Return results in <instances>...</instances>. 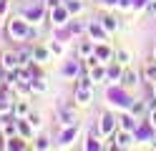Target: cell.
I'll list each match as a JSON object with an SVG mask.
<instances>
[{
    "label": "cell",
    "instance_id": "1",
    "mask_svg": "<svg viewBox=\"0 0 156 151\" xmlns=\"http://www.w3.org/2000/svg\"><path fill=\"white\" fill-rule=\"evenodd\" d=\"M20 66H23V60H20V53H18V50H5V53H0V70H15Z\"/></svg>",
    "mask_w": 156,
    "mask_h": 151
},
{
    "label": "cell",
    "instance_id": "2",
    "mask_svg": "<svg viewBox=\"0 0 156 151\" xmlns=\"http://www.w3.org/2000/svg\"><path fill=\"white\" fill-rule=\"evenodd\" d=\"M98 131H101L103 136L111 138V136L116 134V118H113L111 113H103V116H101V124H98Z\"/></svg>",
    "mask_w": 156,
    "mask_h": 151
},
{
    "label": "cell",
    "instance_id": "3",
    "mask_svg": "<svg viewBox=\"0 0 156 151\" xmlns=\"http://www.w3.org/2000/svg\"><path fill=\"white\" fill-rule=\"evenodd\" d=\"M23 15H25V20L28 23H38V20H43V15H45V5H28L25 10H23Z\"/></svg>",
    "mask_w": 156,
    "mask_h": 151
},
{
    "label": "cell",
    "instance_id": "4",
    "mask_svg": "<svg viewBox=\"0 0 156 151\" xmlns=\"http://www.w3.org/2000/svg\"><path fill=\"white\" fill-rule=\"evenodd\" d=\"M51 48L45 45H33V63H48V58H51Z\"/></svg>",
    "mask_w": 156,
    "mask_h": 151
},
{
    "label": "cell",
    "instance_id": "5",
    "mask_svg": "<svg viewBox=\"0 0 156 151\" xmlns=\"http://www.w3.org/2000/svg\"><path fill=\"white\" fill-rule=\"evenodd\" d=\"M28 113H30L28 101H13V116L15 118H28Z\"/></svg>",
    "mask_w": 156,
    "mask_h": 151
},
{
    "label": "cell",
    "instance_id": "6",
    "mask_svg": "<svg viewBox=\"0 0 156 151\" xmlns=\"http://www.w3.org/2000/svg\"><path fill=\"white\" fill-rule=\"evenodd\" d=\"M93 96V88H81V86H76V101L81 106H88V101Z\"/></svg>",
    "mask_w": 156,
    "mask_h": 151
},
{
    "label": "cell",
    "instance_id": "7",
    "mask_svg": "<svg viewBox=\"0 0 156 151\" xmlns=\"http://www.w3.org/2000/svg\"><path fill=\"white\" fill-rule=\"evenodd\" d=\"M121 76H123V68H121L119 60H116L113 66L106 68V78H108V81H121Z\"/></svg>",
    "mask_w": 156,
    "mask_h": 151
},
{
    "label": "cell",
    "instance_id": "8",
    "mask_svg": "<svg viewBox=\"0 0 156 151\" xmlns=\"http://www.w3.org/2000/svg\"><path fill=\"white\" fill-rule=\"evenodd\" d=\"M61 124H63V126H76V124H78L76 113H73L71 108H66V106L61 108Z\"/></svg>",
    "mask_w": 156,
    "mask_h": 151
},
{
    "label": "cell",
    "instance_id": "9",
    "mask_svg": "<svg viewBox=\"0 0 156 151\" xmlns=\"http://www.w3.org/2000/svg\"><path fill=\"white\" fill-rule=\"evenodd\" d=\"M28 30H30V28H25L23 23H10V25H8V33H10V35H18V38H28Z\"/></svg>",
    "mask_w": 156,
    "mask_h": 151
},
{
    "label": "cell",
    "instance_id": "10",
    "mask_svg": "<svg viewBox=\"0 0 156 151\" xmlns=\"http://www.w3.org/2000/svg\"><path fill=\"white\" fill-rule=\"evenodd\" d=\"M3 136H5V138L18 136V121H15V116H13V121L5 118V124H3Z\"/></svg>",
    "mask_w": 156,
    "mask_h": 151
},
{
    "label": "cell",
    "instance_id": "11",
    "mask_svg": "<svg viewBox=\"0 0 156 151\" xmlns=\"http://www.w3.org/2000/svg\"><path fill=\"white\" fill-rule=\"evenodd\" d=\"M88 33H91V38H96V40H106L108 30H106L103 25H98V23H91V25H88Z\"/></svg>",
    "mask_w": 156,
    "mask_h": 151
},
{
    "label": "cell",
    "instance_id": "12",
    "mask_svg": "<svg viewBox=\"0 0 156 151\" xmlns=\"http://www.w3.org/2000/svg\"><path fill=\"white\" fill-rule=\"evenodd\" d=\"M93 53H96V45L91 43V40H81V43H78V56L81 58H88Z\"/></svg>",
    "mask_w": 156,
    "mask_h": 151
},
{
    "label": "cell",
    "instance_id": "13",
    "mask_svg": "<svg viewBox=\"0 0 156 151\" xmlns=\"http://www.w3.org/2000/svg\"><path fill=\"white\" fill-rule=\"evenodd\" d=\"M53 18H55L53 20L55 25H66V20H71V10H68V8H55V15Z\"/></svg>",
    "mask_w": 156,
    "mask_h": 151
},
{
    "label": "cell",
    "instance_id": "14",
    "mask_svg": "<svg viewBox=\"0 0 156 151\" xmlns=\"http://www.w3.org/2000/svg\"><path fill=\"white\" fill-rule=\"evenodd\" d=\"M96 58H98L101 63H106V60L113 58V50H111L108 45H96Z\"/></svg>",
    "mask_w": 156,
    "mask_h": 151
},
{
    "label": "cell",
    "instance_id": "15",
    "mask_svg": "<svg viewBox=\"0 0 156 151\" xmlns=\"http://www.w3.org/2000/svg\"><path fill=\"white\" fill-rule=\"evenodd\" d=\"M144 81H146V83H156V63H146L144 66Z\"/></svg>",
    "mask_w": 156,
    "mask_h": 151
},
{
    "label": "cell",
    "instance_id": "16",
    "mask_svg": "<svg viewBox=\"0 0 156 151\" xmlns=\"http://www.w3.org/2000/svg\"><path fill=\"white\" fill-rule=\"evenodd\" d=\"M101 25L108 30V33H111V30H119V18H116V15H103L101 18Z\"/></svg>",
    "mask_w": 156,
    "mask_h": 151
},
{
    "label": "cell",
    "instance_id": "17",
    "mask_svg": "<svg viewBox=\"0 0 156 151\" xmlns=\"http://www.w3.org/2000/svg\"><path fill=\"white\" fill-rule=\"evenodd\" d=\"M18 134H20L23 138H30V134H33V124H30V121H18Z\"/></svg>",
    "mask_w": 156,
    "mask_h": 151
},
{
    "label": "cell",
    "instance_id": "18",
    "mask_svg": "<svg viewBox=\"0 0 156 151\" xmlns=\"http://www.w3.org/2000/svg\"><path fill=\"white\" fill-rule=\"evenodd\" d=\"M88 73H91V78L96 81V83H101V81L106 78V68H103V66H98V63H96V66H93V68L88 70Z\"/></svg>",
    "mask_w": 156,
    "mask_h": 151
},
{
    "label": "cell",
    "instance_id": "19",
    "mask_svg": "<svg viewBox=\"0 0 156 151\" xmlns=\"http://www.w3.org/2000/svg\"><path fill=\"white\" fill-rule=\"evenodd\" d=\"M136 81H139V73H136V70H123V76H121L123 86H133Z\"/></svg>",
    "mask_w": 156,
    "mask_h": 151
},
{
    "label": "cell",
    "instance_id": "20",
    "mask_svg": "<svg viewBox=\"0 0 156 151\" xmlns=\"http://www.w3.org/2000/svg\"><path fill=\"white\" fill-rule=\"evenodd\" d=\"M3 149H25V144H23V136L5 138V146H3Z\"/></svg>",
    "mask_w": 156,
    "mask_h": 151
},
{
    "label": "cell",
    "instance_id": "21",
    "mask_svg": "<svg viewBox=\"0 0 156 151\" xmlns=\"http://www.w3.org/2000/svg\"><path fill=\"white\" fill-rule=\"evenodd\" d=\"M119 121H121V128H126V131H133V128H136V121H133V113H126V116H121Z\"/></svg>",
    "mask_w": 156,
    "mask_h": 151
},
{
    "label": "cell",
    "instance_id": "22",
    "mask_svg": "<svg viewBox=\"0 0 156 151\" xmlns=\"http://www.w3.org/2000/svg\"><path fill=\"white\" fill-rule=\"evenodd\" d=\"M68 30H71L73 35H81L83 30H88V25H86V23H81V20H73V23L68 25Z\"/></svg>",
    "mask_w": 156,
    "mask_h": 151
},
{
    "label": "cell",
    "instance_id": "23",
    "mask_svg": "<svg viewBox=\"0 0 156 151\" xmlns=\"http://www.w3.org/2000/svg\"><path fill=\"white\" fill-rule=\"evenodd\" d=\"M81 70H83V68H81V66H78L76 60H73V63H66L63 73H66V76H81Z\"/></svg>",
    "mask_w": 156,
    "mask_h": 151
},
{
    "label": "cell",
    "instance_id": "24",
    "mask_svg": "<svg viewBox=\"0 0 156 151\" xmlns=\"http://www.w3.org/2000/svg\"><path fill=\"white\" fill-rule=\"evenodd\" d=\"M73 138H76V126H66L63 136H61V144H71Z\"/></svg>",
    "mask_w": 156,
    "mask_h": 151
},
{
    "label": "cell",
    "instance_id": "25",
    "mask_svg": "<svg viewBox=\"0 0 156 151\" xmlns=\"http://www.w3.org/2000/svg\"><path fill=\"white\" fill-rule=\"evenodd\" d=\"M66 8L71 10V15H76V13L83 10V3H81V0H66Z\"/></svg>",
    "mask_w": 156,
    "mask_h": 151
},
{
    "label": "cell",
    "instance_id": "26",
    "mask_svg": "<svg viewBox=\"0 0 156 151\" xmlns=\"http://www.w3.org/2000/svg\"><path fill=\"white\" fill-rule=\"evenodd\" d=\"M146 111H149V108H146V101H136V103L131 106V113L133 116H141V113H146Z\"/></svg>",
    "mask_w": 156,
    "mask_h": 151
},
{
    "label": "cell",
    "instance_id": "27",
    "mask_svg": "<svg viewBox=\"0 0 156 151\" xmlns=\"http://www.w3.org/2000/svg\"><path fill=\"white\" fill-rule=\"evenodd\" d=\"M116 60H119L121 66H126V63H129V60H131V56L126 53V50H116Z\"/></svg>",
    "mask_w": 156,
    "mask_h": 151
},
{
    "label": "cell",
    "instance_id": "28",
    "mask_svg": "<svg viewBox=\"0 0 156 151\" xmlns=\"http://www.w3.org/2000/svg\"><path fill=\"white\" fill-rule=\"evenodd\" d=\"M53 144H51V138H45V136H41V138H35V149H51Z\"/></svg>",
    "mask_w": 156,
    "mask_h": 151
},
{
    "label": "cell",
    "instance_id": "29",
    "mask_svg": "<svg viewBox=\"0 0 156 151\" xmlns=\"http://www.w3.org/2000/svg\"><path fill=\"white\" fill-rule=\"evenodd\" d=\"M28 121L33 124V128H41V113H33L30 111V113H28Z\"/></svg>",
    "mask_w": 156,
    "mask_h": 151
},
{
    "label": "cell",
    "instance_id": "30",
    "mask_svg": "<svg viewBox=\"0 0 156 151\" xmlns=\"http://www.w3.org/2000/svg\"><path fill=\"white\" fill-rule=\"evenodd\" d=\"M86 149H101V144H98V138H96V136H88V141H86Z\"/></svg>",
    "mask_w": 156,
    "mask_h": 151
},
{
    "label": "cell",
    "instance_id": "31",
    "mask_svg": "<svg viewBox=\"0 0 156 151\" xmlns=\"http://www.w3.org/2000/svg\"><path fill=\"white\" fill-rule=\"evenodd\" d=\"M48 48H51V53H53V56H61V53H63V45H61V43H51Z\"/></svg>",
    "mask_w": 156,
    "mask_h": 151
},
{
    "label": "cell",
    "instance_id": "32",
    "mask_svg": "<svg viewBox=\"0 0 156 151\" xmlns=\"http://www.w3.org/2000/svg\"><path fill=\"white\" fill-rule=\"evenodd\" d=\"M146 108H149V111H156V93H154L151 98H146Z\"/></svg>",
    "mask_w": 156,
    "mask_h": 151
},
{
    "label": "cell",
    "instance_id": "33",
    "mask_svg": "<svg viewBox=\"0 0 156 151\" xmlns=\"http://www.w3.org/2000/svg\"><path fill=\"white\" fill-rule=\"evenodd\" d=\"M119 8H123V10L133 8V0H119Z\"/></svg>",
    "mask_w": 156,
    "mask_h": 151
},
{
    "label": "cell",
    "instance_id": "34",
    "mask_svg": "<svg viewBox=\"0 0 156 151\" xmlns=\"http://www.w3.org/2000/svg\"><path fill=\"white\" fill-rule=\"evenodd\" d=\"M146 10H149L151 15H156V0H149V5H146Z\"/></svg>",
    "mask_w": 156,
    "mask_h": 151
},
{
    "label": "cell",
    "instance_id": "35",
    "mask_svg": "<svg viewBox=\"0 0 156 151\" xmlns=\"http://www.w3.org/2000/svg\"><path fill=\"white\" fill-rule=\"evenodd\" d=\"M106 8H119V0H101Z\"/></svg>",
    "mask_w": 156,
    "mask_h": 151
},
{
    "label": "cell",
    "instance_id": "36",
    "mask_svg": "<svg viewBox=\"0 0 156 151\" xmlns=\"http://www.w3.org/2000/svg\"><path fill=\"white\" fill-rule=\"evenodd\" d=\"M149 5V0H133V8H146Z\"/></svg>",
    "mask_w": 156,
    "mask_h": 151
},
{
    "label": "cell",
    "instance_id": "37",
    "mask_svg": "<svg viewBox=\"0 0 156 151\" xmlns=\"http://www.w3.org/2000/svg\"><path fill=\"white\" fill-rule=\"evenodd\" d=\"M149 121H151V126L156 128V111H149Z\"/></svg>",
    "mask_w": 156,
    "mask_h": 151
},
{
    "label": "cell",
    "instance_id": "38",
    "mask_svg": "<svg viewBox=\"0 0 156 151\" xmlns=\"http://www.w3.org/2000/svg\"><path fill=\"white\" fill-rule=\"evenodd\" d=\"M3 124H5V116H3V113H0V128H3Z\"/></svg>",
    "mask_w": 156,
    "mask_h": 151
},
{
    "label": "cell",
    "instance_id": "39",
    "mask_svg": "<svg viewBox=\"0 0 156 151\" xmlns=\"http://www.w3.org/2000/svg\"><path fill=\"white\" fill-rule=\"evenodd\" d=\"M154 93H156V83H154Z\"/></svg>",
    "mask_w": 156,
    "mask_h": 151
}]
</instances>
